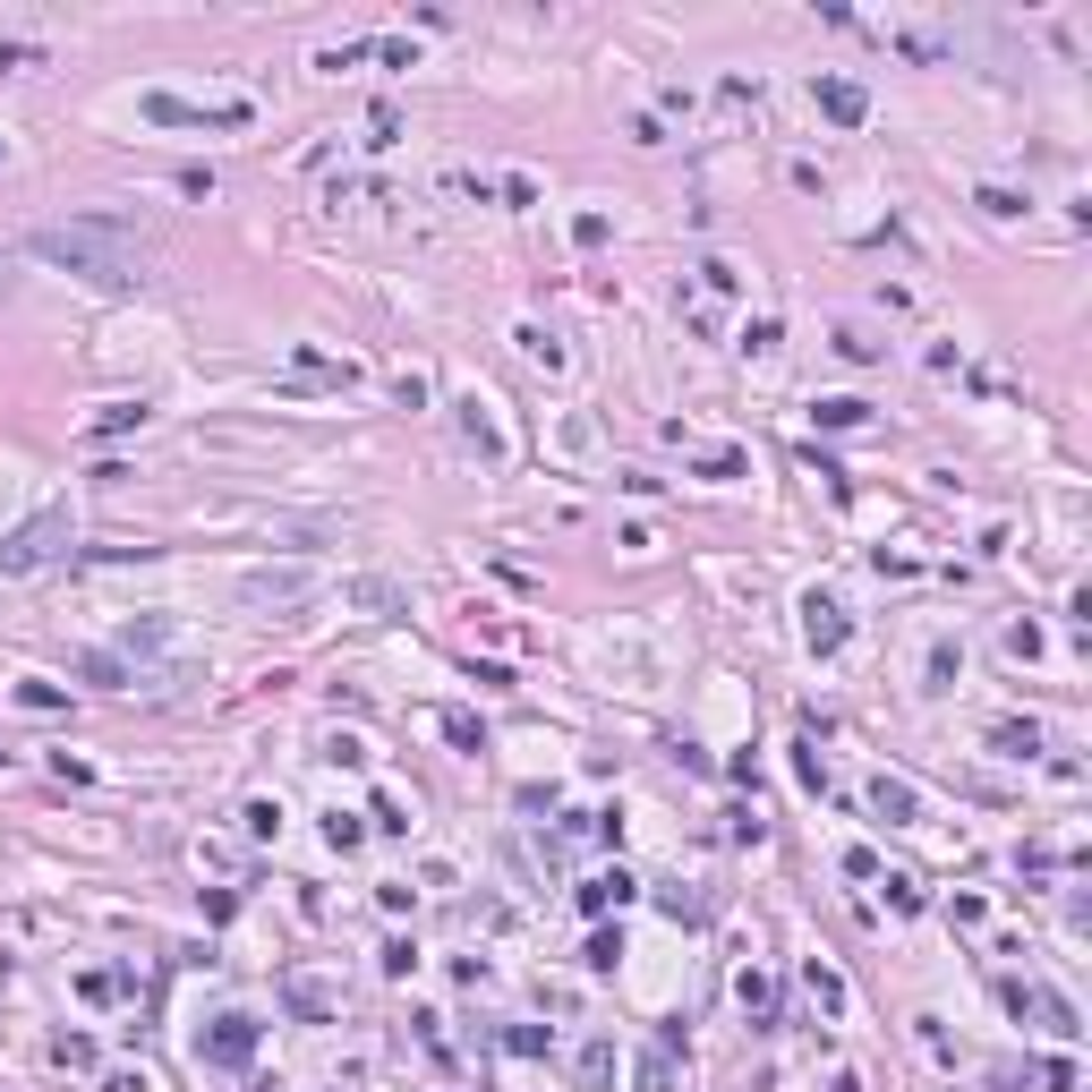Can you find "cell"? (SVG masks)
I'll use <instances>...</instances> for the list:
<instances>
[{"label": "cell", "mask_w": 1092, "mask_h": 1092, "mask_svg": "<svg viewBox=\"0 0 1092 1092\" xmlns=\"http://www.w3.org/2000/svg\"><path fill=\"white\" fill-rule=\"evenodd\" d=\"M26 256H43V265H60V274H86V282H103V291L154 282V248L128 231V222H51V231L26 239Z\"/></svg>", "instance_id": "1"}, {"label": "cell", "mask_w": 1092, "mask_h": 1092, "mask_svg": "<svg viewBox=\"0 0 1092 1092\" xmlns=\"http://www.w3.org/2000/svg\"><path fill=\"white\" fill-rule=\"evenodd\" d=\"M51 538H69V521H60V512H43V521H26L9 547H0V572H35L43 555H51Z\"/></svg>", "instance_id": "2"}, {"label": "cell", "mask_w": 1092, "mask_h": 1092, "mask_svg": "<svg viewBox=\"0 0 1092 1092\" xmlns=\"http://www.w3.org/2000/svg\"><path fill=\"white\" fill-rule=\"evenodd\" d=\"M206 1058H214V1067H248V1058H256V1015H214Z\"/></svg>", "instance_id": "3"}, {"label": "cell", "mask_w": 1092, "mask_h": 1092, "mask_svg": "<svg viewBox=\"0 0 1092 1092\" xmlns=\"http://www.w3.org/2000/svg\"><path fill=\"white\" fill-rule=\"evenodd\" d=\"M811 94H819V111L837 120V128H862V120H871V94H862L854 78H819Z\"/></svg>", "instance_id": "4"}, {"label": "cell", "mask_w": 1092, "mask_h": 1092, "mask_svg": "<svg viewBox=\"0 0 1092 1092\" xmlns=\"http://www.w3.org/2000/svg\"><path fill=\"white\" fill-rule=\"evenodd\" d=\"M802 640H811L819 658H837V649H845V606H837V598H811V606H802Z\"/></svg>", "instance_id": "5"}, {"label": "cell", "mask_w": 1092, "mask_h": 1092, "mask_svg": "<svg viewBox=\"0 0 1092 1092\" xmlns=\"http://www.w3.org/2000/svg\"><path fill=\"white\" fill-rule=\"evenodd\" d=\"M307 590H316L307 572H256V581H248L239 598H248V606H291V598H307Z\"/></svg>", "instance_id": "6"}, {"label": "cell", "mask_w": 1092, "mask_h": 1092, "mask_svg": "<svg viewBox=\"0 0 1092 1092\" xmlns=\"http://www.w3.org/2000/svg\"><path fill=\"white\" fill-rule=\"evenodd\" d=\"M453 410H462V435L478 444V453H487V462H504V435H495V419H487V402L470 393V402H453Z\"/></svg>", "instance_id": "7"}, {"label": "cell", "mask_w": 1092, "mask_h": 1092, "mask_svg": "<svg viewBox=\"0 0 1092 1092\" xmlns=\"http://www.w3.org/2000/svg\"><path fill=\"white\" fill-rule=\"evenodd\" d=\"M623 896H631V871H606V879L581 887V914H606V905H623Z\"/></svg>", "instance_id": "8"}, {"label": "cell", "mask_w": 1092, "mask_h": 1092, "mask_svg": "<svg viewBox=\"0 0 1092 1092\" xmlns=\"http://www.w3.org/2000/svg\"><path fill=\"white\" fill-rule=\"evenodd\" d=\"M734 999H743V1007H751L759 1024H768V1015H777V990H768V973H743V982H734Z\"/></svg>", "instance_id": "9"}, {"label": "cell", "mask_w": 1092, "mask_h": 1092, "mask_svg": "<svg viewBox=\"0 0 1092 1092\" xmlns=\"http://www.w3.org/2000/svg\"><path fill=\"white\" fill-rule=\"evenodd\" d=\"M811 999H819V1015H845V982L828 965H811Z\"/></svg>", "instance_id": "10"}, {"label": "cell", "mask_w": 1092, "mask_h": 1092, "mask_svg": "<svg viewBox=\"0 0 1092 1092\" xmlns=\"http://www.w3.org/2000/svg\"><path fill=\"white\" fill-rule=\"evenodd\" d=\"M871 802H879L887 819H914V786H896V777H879V786H871Z\"/></svg>", "instance_id": "11"}, {"label": "cell", "mask_w": 1092, "mask_h": 1092, "mask_svg": "<svg viewBox=\"0 0 1092 1092\" xmlns=\"http://www.w3.org/2000/svg\"><path fill=\"white\" fill-rule=\"evenodd\" d=\"M291 1007H299L307 1024H325V1015H334V990H316V982H291Z\"/></svg>", "instance_id": "12"}, {"label": "cell", "mask_w": 1092, "mask_h": 1092, "mask_svg": "<svg viewBox=\"0 0 1092 1092\" xmlns=\"http://www.w3.org/2000/svg\"><path fill=\"white\" fill-rule=\"evenodd\" d=\"M871 419V402H854V393H837V402H819V427H862Z\"/></svg>", "instance_id": "13"}, {"label": "cell", "mask_w": 1092, "mask_h": 1092, "mask_svg": "<svg viewBox=\"0 0 1092 1092\" xmlns=\"http://www.w3.org/2000/svg\"><path fill=\"white\" fill-rule=\"evenodd\" d=\"M137 419H146V402H111V410L94 419V435H128V427H137Z\"/></svg>", "instance_id": "14"}, {"label": "cell", "mask_w": 1092, "mask_h": 1092, "mask_svg": "<svg viewBox=\"0 0 1092 1092\" xmlns=\"http://www.w3.org/2000/svg\"><path fill=\"white\" fill-rule=\"evenodd\" d=\"M837 350H845V359H862V367H871V359H879V342H871V334H862V325H837Z\"/></svg>", "instance_id": "15"}, {"label": "cell", "mask_w": 1092, "mask_h": 1092, "mask_svg": "<svg viewBox=\"0 0 1092 1092\" xmlns=\"http://www.w3.org/2000/svg\"><path fill=\"white\" fill-rule=\"evenodd\" d=\"M367 51H376V43H325V51H316V69H350V60H367Z\"/></svg>", "instance_id": "16"}, {"label": "cell", "mask_w": 1092, "mask_h": 1092, "mask_svg": "<svg viewBox=\"0 0 1092 1092\" xmlns=\"http://www.w3.org/2000/svg\"><path fill=\"white\" fill-rule=\"evenodd\" d=\"M606 1067H615V1050H606V1042H590V1050H581V1084H606Z\"/></svg>", "instance_id": "17"}, {"label": "cell", "mask_w": 1092, "mask_h": 1092, "mask_svg": "<svg viewBox=\"0 0 1092 1092\" xmlns=\"http://www.w3.org/2000/svg\"><path fill=\"white\" fill-rule=\"evenodd\" d=\"M982 214H990V222H1015V214H1024V206H1015V197H1007V188H982Z\"/></svg>", "instance_id": "18"}, {"label": "cell", "mask_w": 1092, "mask_h": 1092, "mask_svg": "<svg viewBox=\"0 0 1092 1092\" xmlns=\"http://www.w3.org/2000/svg\"><path fill=\"white\" fill-rule=\"evenodd\" d=\"M350 598H359V606H376V615H393V606H402V598H393V590H384V581H359Z\"/></svg>", "instance_id": "19"}, {"label": "cell", "mask_w": 1092, "mask_h": 1092, "mask_svg": "<svg viewBox=\"0 0 1092 1092\" xmlns=\"http://www.w3.org/2000/svg\"><path fill=\"white\" fill-rule=\"evenodd\" d=\"M615 956H623V939H615V930H598V939H590V965H598V973H615Z\"/></svg>", "instance_id": "20"}, {"label": "cell", "mask_w": 1092, "mask_h": 1092, "mask_svg": "<svg viewBox=\"0 0 1092 1092\" xmlns=\"http://www.w3.org/2000/svg\"><path fill=\"white\" fill-rule=\"evenodd\" d=\"M26 60H43V51H35V43H0V78H9V69H26Z\"/></svg>", "instance_id": "21"}, {"label": "cell", "mask_w": 1092, "mask_h": 1092, "mask_svg": "<svg viewBox=\"0 0 1092 1092\" xmlns=\"http://www.w3.org/2000/svg\"><path fill=\"white\" fill-rule=\"evenodd\" d=\"M0 154H9V146H0Z\"/></svg>", "instance_id": "22"}]
</instances>
